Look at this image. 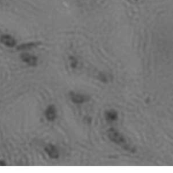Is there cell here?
<instances>
[{
    "label": "cell",
    "mask_w": 173,
    "mask_h": 173,
    "mask_svg": "<svg viewBox=\"0 0 173 173\" xmlns=\"http://www.w3.org/2000/svg\"><path fill=\"white\" fill-rule=\"evenodd\" d=\"M45 115H46V119L48 120V121H54L55 117H56V109H55V106L53 105H49L46 111Z\"/></svg>",
    "instance_id": "cell-2"
},
{
    "label": "cell",
    "mask_w": 173,
    "mask_h": 173,
    "mask_svg": "<svg viewBox=\"0 0 173 173\" xmlns=\"http://www.w3.org/2000/svg\"><path fill=\"white\" fill-rule=\"evenodd\" d=\"M21 59L29 65L35 66L37 63V57L28 53H23L20 55Z\"/></svg>",
    "instance_id": "cell-1"
},
{
    "label": "cell",
    "mask_w": 173,
    "mask_h": 173,
    "mask_svg": "<svg viewBox=\"0 0 173 173\" xmlns=\"http://www.w3.org/2000/svg\"><path fill=\"white\" fill-rule=\"evenodd\" d=\"M70 97H71V99L72 100V101L74 103H77V104H80V103H83L85 102V96H83V95H80L79 94L74 93L73 92H71L70 93Z\"/></svg>",
    "instance_id": "cell-5"
},
{
    "label": "cell",
    "mask_w": 173,
    "mask_h": 173,
    "mask_svg": "<svg viewBox=\"0 0 173 173\" xmlns=\"http://www.w3.org/2000/svg\"><path fill=\"white\" fill-rule=\"evenodd\" d=\"M45 151L46 152L47 155H48L51 158L56 159L58 158V156H59V154H58L56 147L52 144L47 145L46 147V148H45Z\"/></svg>",
    "instance_id": "cell-4"
},
{
    "label": "cell",
    "mask_w": 173,
    "mask_h": 173,
    "mask_svg": "<svg viewBox=\"0 0 173 173\" xmlns=\"http://www.w3.org/2000/svg\"><path fill=\"white\" fill-rule=\"evenodd\" d=\"M70 60H71V65L72 68H76L78 64V61L76 58L73 56H71L69 57Z\"/></svg>",
    "instance_id": "cell-7"
},
{
    "label": "cell",
    "mask_w": 173,
    "mask_h": 173,
    "mask_svg": "<svg viewBox=\"0 0 173 173\" xmlns=\"http://www.w3.org/2000/svg\"><path fill=\"white\" fill-rule=\"evenodd\" d=\"M0 41H1L2 43L5 44V46L8 47H14L16 44L15 39L12 37L8 35L2 36L1 38H0Z\"/></svg>",
    "instance_id": "cell-3"
},
{
    "label": "cell",
    "mask_w": 173,
    "mask_h": 173,
    "mask_svg": "<svg viewBox=\"0 0 173 173\" xmlns=\"http://www.w3.org/2000/svg\"><path fill=\"white\" fill-rule=\"evenodd\" d=\"M37 46V43H27V44H23L20 45V47H18V50H25V49H31L33 47Z\"/></svg>",
    "instance_id": "cell-6"
},
{
    "label": "cell",
    "mask_w": 173,
    "mask_h": 173,
    "mask_svg": "<svg viewBox=\"0 0 173 173\" xmlns=\"http://www.w3.org/2000/svg\"><path fill=\"white\" fill-rule=\"evenodd\" d=\"M6 165V163L4 161H2V160H0V166H5Z\"/></svg>",
    "instance_id": "cell-8"
}]
</instances>
